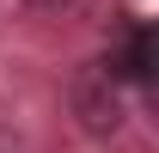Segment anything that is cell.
<instances>
[{
  "label": "cell",
  "instance_id": "1",
  "mask_svg": "<svg viewBox=\"0 0 159 153\" xmlns=\"http://www.w3.org/2000/svg\"><path fill=\"white\" fill-rule=\"evenodd\" d=\"M67 104H74V123L92 141H110V135H122V123H129V104H122V80L104 67V61H92V67H80L74 86H67Z\"/></svg>",
  "mask_w": 159,
  "mask_h": 153
},
{
  "label": "cell",
  "instance_id": "3",
  "mask_svg": "<svg viewBox=\"0 0 159 153\" xmlns=\"http://www.w3.org/2000/svg\"><path fill=\"white\" fill-rule=\"evenodd\" d=\"M31 12H61V6H74V0H25Z\"/></svg>",
  "mask_w": 159,
  "mask_h": 153
},
{
  "label": "cell",
  "instance_id": "2",
  "mask_svg": "<svg viewBox=\"0 0 159 153\" xmlns=\"http://www.w3.org/2000/svg\"><path fill=\"white\" fill-rule=\"evenodd\" d=\"M116 80H153V31L147 25H129V43H122V55L104 61Z\"/></svg>",
  "mask_w": 159,
  "mask_h": 153
}]
</instances>
